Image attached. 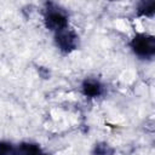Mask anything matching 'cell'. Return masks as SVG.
Segmentation results:
<instances>
[{
    "label": "cell",
    "mask_w": 155,
    "mask_h": 155,
    "mask_svg": "<svg viewBox=\"0 0 155 155\" xmlns=\"http://www.w3.org/2000/svg\"><path fill=\"white\" fill-rule=\"evenodd\" d=\"M45 25L47 29L53 31H61L68 28V15L59 6L47 4L45 11Z\"/></svg>",
    "instance_id": "obj_1"
},
{
    "label": "cell",
    "mask_w": 155,
    "mask_h": 155,
    "mask_svg": "<svg viewBox=\"0 0 155 155\" xmlns=\"http://www.w3.org/2000/svg\"><path fill=\"white\" fill-rule=\"evenodd\" d=\"M131 47L138 57L151 58L155 54V38L144 33L137 34L131 41Z\"/></svg>",
    "instance_id": "obj_2"
},
{
    "label": "cell",
    "mask_w": 155,
    "mask_h": 155,
    "mask_svg": "<svg viewBox=\"0 0 155 155\" xmlns=\"http://www.w3.org/2000/svg\"><path fill=\"white\" fill-rule=\"evenodd\" d=\"M54 41H56L57 47L64 53H69V52L76 50L79 46L78 34L73 29H69V28L57 31L56 36H54Z\"/></svg>",
    "instance_id": "obj_3"
},
{
    "label": "cell",
    "mask_w": 155,
    "mask_h": 155,
    "mask_svg": "<svg viewBox=\"0 0 155 155\" xmlns=\"http://www.w3.org/2000/svg\"><path fill=\"white\" fill-rule=\"evenodd\" d=\"M82 92L90 98L99 97L103 93V85L96 79H86L82 82Z\"/></svg>",
    "instance_id": "obj_4"
},
{
    "label": "cell",
    "mask_w": 155,
    "mask_h": 155,
    "mask_svg": "<svg viewBox=\"0 0 155 155\" xmlns=\"http://www.w3.org/2000/svg\"><path fill=\"white\" fill-rule=\"evenodd\" d=\"M11 155H48L41 151L39 145L33 143H22L17 148H13Z\"/></svg>",
    "instance_id": "obj_5"
},
{
    "label": "cell",
    "mask_w": 155,
    "mask_h": 155,
    "mask_svg": "<svg viewBox=\"0 0 155 155\" xmlns=\"http://www.w3.org/2000/svg\"><path fill=\"white\" fill-rule=\"evenodd\" d=\"M155 12V1L154 0H149V1H142L138 5V10L137 13L138 16H143V17H151Z\"/></svg>",
    "instance_id": "obj_6"
},
{
    "label": "cell",
    "mask_w": 155,
    "mask_h": 155,
    "mask_svg": "<svg viewBox=\"0 0 155 155\" xmlns=\"http://www.w3.org/2000/svg\"><path fill=\"white\" fill-rule=\"evenodd\" d=\"M92 155H114V148L105 142H101L94 145Z\"/></svg>",
    "instance_id": "obj_7"
},
{
    "label": "cell",
    "mask_w": 155,
    "mask_h": 155,
    "mask_svg": "<svg viewBox=\"0 0 155 155\" xmlns=\"http://www.w3.org/2000/svg\"><path fill=\"white\" fill-rule=\"evenodd\" d=\"M13 147L8 142H0V155H11Z\"/></svg>",
    "instance_id": "obj_8"
}]
</instances>
